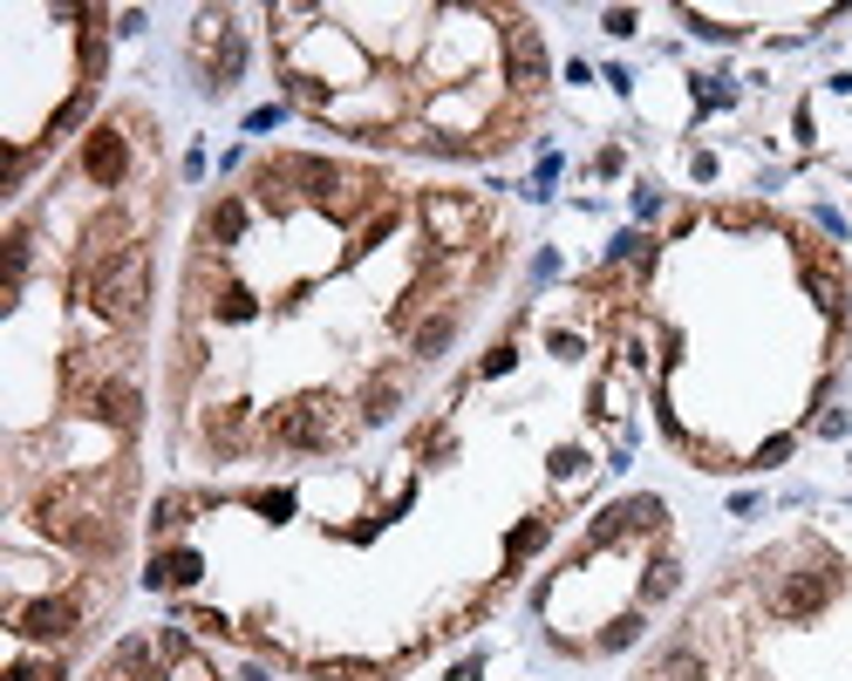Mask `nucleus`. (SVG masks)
<instances>
[{
    "label": "nucleus",
    "instance_id": "nucleus-1",
    "mask_svg": "<svg viewBox=\"0 0 852 681\" xmlns=\"http://www.w3.org/2000/svg\"><path fill=\"white\" fill-rule=\"evenodd\" d=\"M89 300H96L102 320H137L143 300H150V253L143 246H117L89 273Z\"/></svg>",
    "mask_w": 852,
    "mask_h": 681
},
{
    "label": "nucleus",
    "instance_id": "nucleus-2",
    "mask_svg": "<svg viewBox=\"0 0 852 681\" xmlns=\"http://www.w3.org/2000/svg\"><path fill=\"white\" fill-rule=\"evenodd\" d=\"M34 519H41L48 539H62V545H76V552H110V545H117V532L102 525L96 511H76L69 491H48V497L34 504Z\"/></svg>",
    "mask_w": 852,
    "mask_h": 681
},
{
    "label": "nucleus",
    "instance_id": "nucleus-3",
    "mask_svg": "<svg viewBox=\"0 0 852 681\" xmlns=\"http://www.w3.org/2000/svg\"><path fill=\"white\" fill-rule=\"evenodd\" d=\"M335 409H341L335 395H300V403L274 409V436L294 443V450H321V443L341 436V416H335Z\"/></svg>",
    "mask_w": 852,
    "mask_h": 681
},
{
    "label": "nucleus",
    "instance_id": "nucleus-4",
    "mask_svg": "<svg viewBox=\"0 0 852 681\" xmlns=\"http://www.w3.org/2000/svg\"><path fill=\"white\" fill-rule=\"evenodd\" d=\"M198 62H205V82L211 89H232L239 69H246V34L226 14H205L198 21Z\"/></svg>",
    "mask_w": 852,
    "mask_h": 681
},
{
    "label": "nucleus",
    "instance_id": "nucleus-5",
    "mask_svg": "<svg viewBox=\"0 0 852 681\" xmlns=\"http://www.w3.org/2000/svg\"><path fill=\"white\" fill-rule=\"evenodd\" d=\"M832 593H839V573H832V565H805V573H784V580L771 586V606H777L784 620H812V613L832 606Z\"/></svg>",
    "mask_w": 852,
    "mask_h": 681
},
{
    "label": "nucleus",
    "instance_id": "nucleus-6",
    "mask_svg": "<svg viewBox=\"0 0 852 681\" xmlns=\"http://www.w3.org/2000/svg\"><path fill=\"white\" fill-rule=\"evenodd\" d=\"M505 82H518V89H539L546 82V41H539V28L532 21H505Z\"/></svg>",
    "mask_w": 852,
    "mask_h": 681
},
{
    "label": "nucleus",
    "instance_id": "nucleus-7",
    "mask_svg": "<svg viewBox=\"0 0 852 681\" xmlns=\"http://www.w3.org/2000/svg\"><path fill=\"white\" fill-rule=\"evenodd\" d=\"M662 525V497H627V504H607L594 519V545H621L634 532H655Z\"/></svg>",
    "mask_w": 852,
    "mask_h": 681
},
{
    "label": "nucleus",
    "instance_id": "nucleus-8",
    "mask_svg": "<svg viewBox=\"0 0 852 681\" xmlns=\"http://www.w3.org/2000/svg\"><path fill=\"white\" fill-rule=\"evenodd\" d=\"M82 170H89V185H123V170H130V144H123V130H89V144H82Z\"/></svg>",
    "mask_w": 852,
    "mask_h": 681
},
{
    "label": "nucleus",
    "instance_id": "nucleus-9",
    "mask_svg": "<svg viewBox=\"0 0 852 681\" xmlns=\"http://www.w3.org/2000/svg\"><path fill=\"white\" fill-rule=\"evenodd\" d=\"M76 600H28V606H14V634H28V641H69L76 634Z\"/></svg>",
    "mask_w": 852,
    "mask_h": 681
},
{
    "label": "nucleus",
    "instance_id": "nucleus-10",
    "mask_svg": "<svg viewBox=\"0 0 852 681\" xmlns=\"http://www.w3.org/2000/svg\"><path fill=\"white\" fill-rule=\"evenodd\" d=\"M89 416L130 436V430L143 423V395H137V382H102V388H89Z\"/></svg>",
    "mask_w": 852,
    "mask_h": 681
},
{
    "label": "nucleus",
    "instance_id": "nucleus-11",
    "mask_svg": "<svg viewBox=\"0 0 852 681\" xmlns=\"http://www.w3.org/2000/svg\"><path fill=\"white\" fill-rule=\"evenodd\" d=\"M198 573H205V559H198L191 545H178V552H157L150 586H198Z\"/></svg>",
    "mask_w": 852,
    "mask_h": 681
},
{
    "label": "nucleus",
    "instance_id": "nucleus-12",
    "mask_svg": "<svg viewBox=\"0 0 852 681\" xmlns=\"http://www.w3.org/2000/svg\"><path fill=\"white\" fill-rule=\"evenodd\" d=\"M205 233L219 239V246H232V239L246 233V205H239V198H226V205H211V218H205Z\"/></svg>",
    "mask_w": 852,
    "mask_h": 681
},
{
    "label": "nucleus",
    "instance_id": "nucleus-13",
    "mask_svg": "<svg viewBox=\"0 0 852 681\" xmlns=\"http://www.w3.org/2000/svg\"><path fill=\"white\" fill-rule=\"evenodd\" d=\"M21 279H28V225H14V233H8V287H0V294H21Z\"/></svg>",
    "mask_w": 852,
    "mask_h": 681
},
{
    "label": "nucleus",
    "instance_id": "nucleus-14",
    "mask_svg": "<svg viewBox=\"0 0 852 681\" xmlns=\"http://www.w3.org/2000/svg\"><path fill=\"white\" fill-rule=\"evenodd\" d=\"M239 430H246V409H239V403H226V409H211V416H205V436L219 443V450H226V443H239Z\"/></svg>",
    "mask_w": 852,
    "mask_h": 681
},
{
    "label": "nucleus",
    "instance_id": "nucleus-15",
    "mask_svg": "<svg viewBox=\"0 0 852 681\" xmlns=\"http://www.w3.org/2000/svg\"><path fill=\"white\" fill-rule=\"evenodd\" d=\"M675 586H682V565L675 559H655L648 573H642V600H668Z\"/></svg>",
    "mask_w": 852,
    "mask_h": 681
},
{
    "label": "nucleus",
    "instance_id": "nucleus-16",
    "mask_svg": "<svg viewBox=\"0 0 852 681\" xmlns=\"http://www.w3.org/2000/svg\"><path fill=\"white\" fill-rule=\"evenodd\" d=\"M450 334H457V314L423 320V327H416V355H437V348H450Z\"/></svg>",
    "mask_w": 852,
    "mask_h": 681
},
{
    "label": "nucleus",
    "instance_id": "nucleus-17",
    "mask_svg": "<svg viewBox=\"0 0 852 681\" xmlns=\"http://www.w3.org/2000/svg\"><path fill=\"white\" fill-rule=\"evenodd\" d=\"M546 532H553L546 519H525V525L505 539V559H525V552H539V545H546Z\"/></svg>",
    "mask_w": 852,
    "mask_h": 681
},
{
    "label": "nucleus",
    "instance_id": "nucleus-18",
    "mask_svg": "<svg viewBox=\"0 0 852 681\" xmlns=\"http://www.w3.org/2000/svg\"><path fill=\"white\" fill-rule=\"evenodd\" d=\"M634 641H642V613H621L614 628L601 634V648H607V654H621V648H634Z\"/></svg>",
    "mask_w": 852,
    "mask_h": 681
},
{
    "label": "nucleus",
    "instance_id": "nucleus-19",
    "mask_svg": "<svg viewBox=\"0 0 852 681\" xmlns=\"http://www.w3.org/2000/svg\"><path fill=\"white\" fill-rule=\"evenodd\" d=\"M662 681H703V661L688 654V648H675V654L662 661Z\"/></svg>",
    "mask_w": 852,
    "mask_h": 681
},
{
    "label": "nucleus",
    "instance_id": "nucleus-20",
    "mask_svg": "<svg viewBox=\"0 0 852 681\" xmlns=\"http://www.w3.org/2000/svg\"><path fill=\"white\" fill-rule=\"evenodd\" d=\"M219 320H252V294L246 287H226L219 294Z\"/></svg>",
    "mask_w": 852,
    "mask_h": 681
},
{
    "label": "nucleus",
    "instance_id": "nucleus-21",
    "mask_svg": "<svg viewBox=\"0 0 852 681\" xmlns=\"http://www.w3.org/2000/svg\"><path fill=\"white\" fill-rule=\"evenodd\" d=\"M805 279H812V294H819V307H839V273H832V266H812Z\"/></svg>",
    "mask_w": 852,
    "mask_h": 681
},
{
    "label": "nucleus",
    "instance_id": "nucleus-22",
    "mask_svg": "<svg viewBox=\"0 0 852 681\" xmlns=\"http://www.w3.org/2000/svg\"><path fill=\"white\" fill-rule=\"evenodd\" d=\"M191 519V497H157V532L165 525H185Z\"/></svg>",
    "mask_w": 852,
    "mask_h": 681
},
{
    "label": "nucleus",
    "instance_id": "nucleus-23",
    "mask_svg": "<svg viewBox=\"0 0 852 681\" xmlns=\"http://www.w3.org/2000/svg\"><path fill=\"white\" fill-rule=\"evenodd\" d=\"M396 409V382H376V388H368V423H383Z\"/></svg>",
    "mask_w": 852,
    "mask_h": 681
},
{
    "label": "nucleus",
    "instance_id": "nucleus-24",
    "mask_svg": "<svg viewBox=\"0 0 852 681\" xmlns=\"http://www.w3.org/2000/svg\"><path fill=\"white\" fill-rule=\"evenodd\" d=\"M8 681H62V668L56 661H21V668H8Z\"/></svg>",
    "mask_w": 852,
    "mask_h": 681
},
{
    "label": "nucleus",
    "instance_id": "nucleus-25",
    "mask_svg": "<svg viewBox=\"0 0 852 681\" xmlns=\"http://www.w3.org/2000/svg\"><path fill=\"white\" fill-rule=\"evenodd\" d=\"M252 504L266 511V519H287V511H294V491H259Z\"/></svg>",
    "mask_w": 852,
    "mask_h": 681
},
{
    "label": "nucleus",
    "instance_id": "nucleus-26",
    "mask_svg": "<svg viewBox=\"0 0 852 681\" xmlns=\"http://www.w3.org/2000/svg\"><path fill=\"white\" fill-rule=\"evenodd\" d=\"M607 34H634V8H607Z\"/></svg>",
    "mask_w": 852,
    "mask_h": 681
},
{
    "label": "nucleus",
    "instance_id": "nucleus-27",
    "mask_svg": "<svg viewBox=\"0 0 852 681\" xmlns=\"http://www.w3.org/2000/svg\"><path fill=\"white\" fill-rule=\"evenodd\" d=\"M579 464H587L579 450H559V457H553V471H559V477H579Z\"/></svg>",
    "mask_w": 852,
    "mask_h": 681
},
{
    "label": "nucleus",
    "instance_id": "nucleus-28",
    "mask_svg": "<svg viewBox=\"0 0 852 681\" xmlns=\"http://www.w3.org/2000/svg\"><path fill=\"white\" fill-rule=\"evenodd\" d=\"M450 681H477V661H464V668H457V674H450Z\"/></svg>",
    "mask_w": 852,
    "mask_h": 681
}]
</instances>
